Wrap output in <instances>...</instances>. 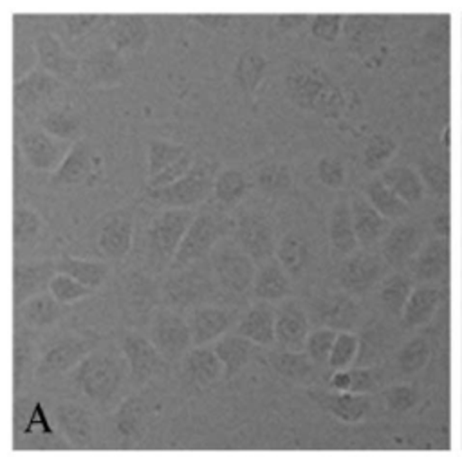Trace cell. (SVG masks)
<instances>
[{
	"mask_svg": "<svg viewBox=\"0 0 462 457\" xmlns=\"http://www.w3.org/2000/svg\"><path fill=\"white\" fill-rule=\"evenodd\" d=\"M285 98L300 110L337 121L346 110V96L327 67L307 56L292 58L283 72Z\"/></svg>",
	"mask_w": 462,
	"mask_h": 457,
	"instance_id": "obj_1",
	"label": "cell"
},
{
	"mask_svg": "<svg viewBox=\"0 0 462 457\" xmlns=\"http://www.w3.org/2000/svg\"><path fill=\"white\" fill-rule=\"evenodd\" d=\"M383 273V260L368 249H356L343 258L337 269V282L348 294H359L370 289Z\"/></svg>",
	"mask_w": 462,
	"mask_h": 457,
	"instance_id": "obj_19",
	"label": "cell"
},
{
	"mask_svg": "<svg viewBox=\"0 0 462 457\" xmlns=\"http://www.w3.org/2000/svg\"><path fill=\"white\" fill-rule=\"evenodd\" d=\"M56 421L74 448H88L94 443V424L88 412L76 403H61L54 408Z\"/></svg>",
	"mask_w": 462,
	"mask_h": 457,
	"instance_id": "obj_31",
	"label": "cell"
},
{
	"mask_svg": "<svg viewBox=\"0 0 462 457\" xmlns=\"http://www.w3.org/2000/svg\"><path fill=\"white\" fill-rule=\"evenodd\" d=\"M238 312L227 307H218L211 303H202L193 307L189 312V327L193 336V347H206L217 343L229 329L238 323Z\"/></svg>",
	"mask_w": 462,
	"mask_h": 457,
	"instance_id": "obj_16",
	"label": "cell"
},
{
	"mask_svg": "<svg viewBox=\"0 0 462 457\" xmlns=\"http://www.w3.org/2000/svg\"><path fill=\"white\" fill-rule=\"evenodd\" d=\"M307 396L323 412L343 423H357L370 412V399L366 397V394L310 388L307 390Z\"/></svg>",
	"mask_w": 462,
	"mask_h": 457,
	"instance_id": "obj_23",
	"label": "cell"
},
{
	"mask_svg": "<svg viewBox=\"0 0 462 457\" xmlns=\"http://www.w3.org/2000/svg\"><path fill=\"white\" fill-rule=\"evenodd\" d=\"M38 128L51 134L56 139L76 143L83 134V121L81 116L70 107V105H58L52 108H47L40 119Z\"/></svg>",
	"mask_w": 462,
	"mask_h": 457,
	"instance_id": "obj_35",
	"label": "cell"
},
{
	"mask_svg": "<svg viewBox=\"0 0 462 457\" xmlns=\"http://www.w3.org/2000/svg\"><path fill=\"white\" fill-rule=\"evenodd\" d=\"M395 150L397 145L392 137L381 134L372 135L361 152V163L368 172H383L393 157Z\"/></svg>",
	"mask_w": 462,
	"mask_h": 457,
	"instance_id": "obj_47",
	"label": "cell"
},
{
	"mask_svg": "<svg viewBox=\"0 0 462 457\" xmlns=\"http://www.w3.org/2000/svg\"><path fill=\"white\" fill-rule=\"evenodd\" d=\"M119 349L128 363L130 381L137 387L146 385L152 378L164 370L168 363L150 338L141 332H126L121 338Z\"/></svg>",
	"mask_w": 462,
	"mask_h": 457,
	"instance_id": "obj_12",
	"label": "cell"
},
{
	"mask_svg": "<svg viewBox=\"0 0 462 457\" xmlns=\"http://www.w3.org/2000/svg\"><path fill=\"white\" fill-rule=\"evenodd\" d=\"M195 159H197V154L193 150H188L186 155H182L177 163L168 166L164 172H161L152 179H146V190H157V188H164L177 182L180 177H184L191 170V166L195 164Z\"/></svg>",
	"mask_w": 462,
	"mask_h": 457,
	"instance_id": "obj_54",
	"label": "cell"
},
{
	"mask_svg": "<svg viewBox=\"0 0 462 457\" xmlns=\"http://www.w3.org/2000/svg\"><path fill=\"white\" fill-rule=\"evenodd\" d=\"M70 378L92 403L108 405L119 396L130 372L121 349L97 347L78 363Z\"/></svg>",
	"mask_w": 462,
	"mask_h": 457,
	"instance_id": "obj_2",
	"label": "cell"
},
{
	"mask_svg": "<svg viewBox=\"0 0 462 457\" xmlns=\"http://www.w3.org/2000/svg\"><path fill=\"white\" fill-rule=\"evenodd\" d=\"M99 157L92 150L87 139H79L72 145L63 163L51 173L49 182L52 188H76L90 181L97 170Z\"/></svg>",
	"mask_w": 462,
	"mask_h": 457,
	"instance_id": "obj_18",
	"label": "cell"
},
{
	"mask_svg": "<svg viewBox=\"0 0 462 457\" xmlns=\"http://www.w3.org/2000/svg\"><path fill=\"white\" fill-rule=\"evenodd\" d=\"M274 311H276V323H274L276 347L282 350H292V352L305 350V343L312 329L303 305L296 298H287L276 303Z\"/></svg>",
	"mask_w": 462,
	"mask_h": 457,
	"instance_id": "obj_15",
	"label": "cell"
},
{
	"mask_svg": "<svg viewBox=\"0 0 462 457\" xmlns=\"http://www.w3.org/2000/svg\"><path fill=\"white\" fill-rule=\"evenodd\" d=\"M72 145L74 143L52 137L42 128H29L18 139V146L25 163L36 172L51 173L60 168Z\"/></svg>",
	"mask_w": 462,
	"mask_h": 457,
	"instance_id": "obj_13",
	"label": "cell"
},
{
	"mask_svg": "<svg viewBox=\"0 0 462 457\" xmlns=\"http://www.w3.org/2000/svg\"><path fill=\"white\" fill-rule=\"evenodd\" d=\"M148 419V408L141 397L132 396L121 401L116 414V428L119 435L126 441H135L144 434Z\"/></svg>",
	"mask_w": 462,
	"mask_h": 457,
	"instance_id": "obj_44",
	"label": "cell"
},
{
	"mask_svg": "<svg viewBox=\"0 0 462 457\" xmlns=\"http://www.w3.org/2000/svg\"><path fill=\"white\" fill-rule=\"evenodd\" d=\"M128 63L123 52L108 45H97L81 58L79 81L85 89L114 87L126 79Z\"/></svg>",
	"mask_w": 462,
	"mask_h": 457,
	"instance_id": "obj_10",
	"label": "cell"
},
{
	"mask_svg": "<svg viewBox=\"0 0 462 457\" xmlns=\"http://www.w3.org/2000/svg\"><path fill=\"white\" fill-rule=\"evenodd\" d=\"M254 347L256 345L253 341L245 340L244 336H240L236 332H227L217 343H213V349L224 365L226 379L235 378L249 363V359L254 352Z\"/></svg>",
	"mask_w": 462,
	"mask_h": 457,
	"instance_id": "obj_37",
	"label": "cell"
},
{
	"mask_svg": "<svg viewBox=\"0 0 462 457\" xmlns=\"http://www.w3.org/2000/svg\"><path fill=\"white\" fill-rule=\"evenodd\" d=\"M63 81L36 67L13 85V103L18 112H31L51 101L63 89Z\"/></svg>",
	"mask_w": 462,
	"mask_h": 457,
	"instance_id": "obj_20",
	"label": "cell"
},
{
	"mask_svg": "<svg viewBox=\"0 0 462 457\" xmlns=\"http://www.w3.org/2000/svg\"><path fill=\"white\" fill-rule=\"evenodd\" d=\"M188 150L189 148L180 145V143L168 141V139H162V137H150L148 139V170H146V177L152 179V177L159 175L168 166L177 163L182 155H186Z\"/></svg>",
	"mask_w": 462,
	"mask_h": 457,
	"instance_id": "obj_46",
	"label": "cell"
},
{
	"mask_svg": "<svg viewBox=\"0 0 462 457\" xmlns=\"http://www.w3.org/2000/svg\"><path fill=\"white\" fill-rule=\"evenodd\" d=\"M383 25L384 16L379 14H346L343 23L345 45L352 52L361 54V51H365L377 40Z\"/></svg>",
	"mask_w": 462,
	"mask_h": 457,
	"instance_id": "obj_36",
	"label": "cell"
},
{
	"mask_svg": "<svg viewBox=\"0 0 462 457\" xmlns=\"http://www.w3.org/2000/svg\"><path fill=\"white\" fill-rule=\"evenodd\" d=\"M233 240L254 260L256 266L274 258L276 253V220L263 208H244L235 217Z\"/></svg>",
	"mask_w": 462,
	"mask_h": 457,
	"instance_id": "obj_6",
	"label": "cell"
},
{
	"mask_svg": "<svg viewBox=\"0 0 462 457\" xmlns=\"http://www.w3.org/2000/svg\"><path fill=\"white\" fill-rule=\"evenodd\" d=\"M97 347H99L97 338H90V336H69V338L56 340L40 356L34 368V376L51 378V376L72 372L78 367V363Z\"/></svg>",
	"mask_w": 462,
	"mask_h": 457,
	"instance_id": "obj_11",
	"label": "cell"
},
{
	"mask_svg": "<svg viewBox=\"0 0 462 457\" xmlns=\"http://www.w3.org/2000/svg\"><path fill=\"white\" fill-rule=\"evenodd\" d=\"M45 229V220L42 215L27 206L16 204L13 210V242L18 247H29L42 237Z\"/></svg>",
	"mask_w": 462,
	"mask_h": 457,
	"instance_id": "obj_45",
	"label": "cell"
},
{
	"mask_svg": "<svg viewBox=\"0 0 462 457\" xmlns=\"http://www.w3.org/2000/svg\"><path fill=\"white\" fill-rule=\"evenodd\" d=\"M199 25L209 29V31H226L233 25L235 16L229 13H193L189 14Z\"/></svg>",
	"mask_w": 462,
	"mask_h": 457,
	"instance_id": "obj_58",
	"label": "cell"
},
{
	"mask_svg": "<svg viewBox=\"0 0 462 457\" xmlns=\"http://www.w3.org/2000/svg\"><path fill=\"white\" fill-rule=\"evenodd\" d=\"M54 260L14 262L13 266V302L18 309L32 296L49 291V284L56 275Z\"/></svg>",
	"mask_w": 462,
	"mask_h": 457,
	"instance_id": "obj_22",
	"label": "cell"
},
{
	"mask_svg": "<svg viewBox=\"0 0 462 457\" xmlns=\"http://www.w3.org/2000/svg\"><path fill=\"white\" fill-rule=\"evenodd\" d=\"M220 172L218 163L197 155L195 164L191 170L180 177L177 182L157 188V190H146V197L152 204H157L161 208H195L202 206L213 197V184L215 177Z\"/></svg>",
	"mask_w": 462,
	"mask_h": 457,
	"instance_id": "obj_4",
	"label": "cell"
},
{
	"mask_svg": "<svg viewBox=\"0 0 462 457\" xmlns=\"http://www.w3.org/2000/svg\"><path fill=\"white\" fill-rule=\"evenodd\" d=\"M56 262V271L72 276L79 284H83L88 289H97L105 284L108 276V264L103 260H92V258H78L63 253Z\"/></svg>",
	"mask_w": 462,
	"mask_h": 457,
	"instance_id": "obj_38",
	"label": "cell"
},
{
	"mask_svg": "<svg viewBox=\"0 0 462 457\" xmlns=\"http://www.w3.org/2000/svg\"><path fill=\"white\" fill-rule=\"evenodd\" d=\"M134 240L132 211L117 210L103 217L97 228L96 249L108 260H121L128 255Z\"/></svg>",
	"mask_w": 462,
	"mask_h": 457,
	"instance_id": "obj_17",
	"label": "cell"
},
{
	"mask_svg": "<svg viewBox=\"0 0 462 457\" xmlns=\"http://www.w3.org/2000/svg\"><path fill=\"white\" fill-rule=\"evenodd\" d=\"M357 316L359 305L354 296L345 291L327 294L316 307V320H319V327H328L337 332L352 331Z\"/></svg>",
	"mask_w": 462,
	"mask_h": 457,
	"instance_id": "obj_29",
	"label": "cell"
},
{
	"mask_svg": "<svg viewBox=\"0 0 462 457\" xmlns=\"http://www.w3.org/2000/svg\"><path fill=\"white\" fill-rule=\"evenodd\" d=\"M217 287V280L213 275L211 260L204 258L188 267L170 271V276L164 282L162 296L170 309H182L188 305H202L213 289Z\"/></svg>",
	"mask_w": 462,
	"mask_h": 457,
	"instance_id": "obj_8",
	"label": "cell"
},
{
	"mask_svg": "<svg viewBox=\"0 0 462 457\" xmlns=\"http://www.w3.org/2000/svg\"><path fill=\"white\" fill-rule=\"evenodd\" d=\"M410 294H408V285H406V280L401 278V276H390L383 287H381V302L392 309V311H397V309H404L406 302H408Z\"/></svg>",
	"mask_w": 462,
	"mask_h": 457,
	"instance_id": "obj_56",
	"label": "cell"
},
{
	"mask_svg": "<svg viewBox=\"0 0 462 457\" xmlns=\"http://www.w3.org/2000/svg\"><path fill=\"white\" fill-rule=\"evenodd\" d=\"M34 51L38 58V67L56 76L63 83L79 78L81 60L69 52L61 40L54 33H42L34 38Z\"/></svg>",
	"mask_w": 462,
	"mask_h": 457,
	"instance_id": "obj_21",
	"label": "cell"
},
{
	"mask_svg": "<svg viewBox=\"0 0 462 457\" xmlns=\"http://www.w3.org/2000/svg\"><path fill=\"white\" fill-rule=\"evenodd\" d=\"M350 392L354 394H366L377 387V378L372 368H350Z\"/></svg>",
	"mask_w": 462,
	"mask_h": 457,
	"instance_id": "obj_60",
	"label": "cell"
},
{
	"mask_svg": "<svg viewBox=\"0 0 462 457\" xmlns=\"http://www.w3.org/2000/svg\"><path fill=\"white\" fill-rule=\"evenodd\" d=\"M105 36L123 54H143L152 42V23L143 13H119L110 16Z\"/></svg>",
	"mask_w": 462,
	"mask_h": 457,
	"instance_id": "obj_14",
	"label": "cell"
},
{
	"mask_svg": "<svg viewBox=\"0 0 462 457\" xmlns=\"http://www.w3.org/2000/svg\"><path fill=\"white\" fill-rule=\"evenodd\" d=\"M209 260L218 289L233 296H242L253 289L256 264L233 237L222 238L211 251Z\"/></svg>",
	"mask_w": 462,
	"mask_h": 457,
	"instance_id": "obj_7",
	"label": "cell"
},
{
	"mask_svg": "<svg viewBox=\"0 0 462 457\" xmlns=\"http://www.w3.org/2000/svg\"><path fill=\"white\" fill-rule=\"evenodd\" d=\"M381 179L406 202H417L422 199L424 193V182L419 172H415L411 166L397 164V166H386L381 172Z\"/></svg>",
	"mask_w": 462,
	"mask_h": 457,
	"instance_id": "obj_43",
	"label": "cell"
},
{
	"mask_svg": "<svg viewBox=\"0 0 462 457\" xmlns=\"http://www.w3.org/2000/svg\"><path fill=\"white\" fill-rule=\"evenodd\" d=\"M337 338V331L328 327H316L310 331L307 343H305V354L319 367H328V358L334 347V341Z\"/></svg>",
	"mask_w": 462,
	"mask_h": 457,
	"instance_id": "obj_49",
	"label": "cell"
},
{
	"mask_svg": "<svg viewBox=\"0 0 462 457\" xmlns=\"http://www.w3.org/2000/svg\"><path fill=\"white\" fill-rule=\"evenodd\" d=\"M253 188L251 177L240 168H220L213 184V202L224 211L235 210Z\"/></svg>",
	"mask_w": 462,
	"mask_h": 457,
	"instance_id": "obj_33",
	"label": "cell"
},
{
	"mask_svg": "<svg viewBox=\"0 0 462 457\" xmlns=\"http://www.w3.org/2000/svg\"><path fill=\"white\" fill-rule=\"evenodd\" d=\"M197 210L191 208H162L146 226L144 249L148 262L155 269L170 267L179 246L195 219Z\"/></svg>",
	"mask_w": 462,
	"mask_h": 457,
	"instance_id": "obj_5",
	"label": "cell"
},
{
	"mask_svg": "<svg viewBox=\"0 0 462 457\" xmlns=\"http://www.w3.org/2000/svg\"><path fill=\"white\" fill-rule=\"evenodd\" d=\"M312 20V14H307V13H280V14H274L273 16V27L285 34V33H292L296 29H300L303 23L310 22Z\"/></svg>",
	"mask_w": 462,
	"mask_h": 457,
	"instance_id": "obj_59",
	"label": "cell"
},
{
	"mask_svg": "<svg viewBox=\"0 0 462 457\" xmlns=\"http://www.w3.org/2000/svg\"><path fill=\"white\" fill-rule=\"evenodd\" d=\"M314 172L318 181L330 190H341L346 182V168L337 155H330V154L321 155L316 161Z\"/></svg>",
	"mask_w": 462,
	"mask_h": 457,
	"instance_id": "obj_52",
	"label": "cell"
},
{
	"mask_svg": "<svg viewBox=\"0 0 462 457\" xmlns=\"http://www.w3.org/2000/svg\"><path fill=\"white\" fill-rule=\"evenodd\" d=\"M105 16L99 13H63L60 14L61 27L65 34L70 40H76L79 36H85L88 31H92Z\"/></svg>",
	"mask_w": 462,
	"mask_h": 457,
	"instance_id": "obj_55",
	"label": "cell"
},
{
	"mask_svg": "<svg viewBox=\"0 0 462 457\" xmlns=\"http://www.w3.org/2000/svg\"><path fill=\"white\" fill-rule=\"evenodd\" d=\"M419 242H420V231L410 222H399L392 226V229L381 242L383 256L390 264H401L417 249Z\"/></svg>",
	"mask_w": 462,
	"mask_h": 457,
	"instance_id": "obj_40",
	"label": "cell"
},
{
	"mask_svg": "<svg viewBox=\"0 0 462 457\" xmlns=\"http://www.w3.org/2000/svg\"><path fill=\"white\" fill-rule=\"evenodd\" d=\"M267 69H269L267 56L258 47H245L244 51H240V54L233 63L229 81L242 94L253 96L260 89L262 81L265 79Z\"/></svg>",
	"mask_w": 462,
	"mask_h": 457,
	"instance_id": "obj_28",
	"label": "cell"
},
{
	"mask_svg": "<svg viewBox=\"0 0 462 457\" xmlns=\"http://www.w3.org/2000/svg\"><path fill=\"white\" fill-rule=\"evenodd\" d=\"M235 229V219L227 217V211L218 208L215 202L202 204L200 210H197L193 222L189 224L179 251L170 266V271L188 267L199 260L209 258L215 246L226 238L231 237Z\"/></svg>",
	"mask_w": 462,
	"mask_h": 457,
	"instance_id": "obj_3",
	"label": "cell"
},
{
	"mask_svg": "<svg viewBox=\"0 0 462 457\" xmlns=\"http://www.w3.org/2000/svg\"><path fill=\"white\" fill-rule=\"evenodd\" d=\"M350 208H352V222L354 231L357 237V242L361 247L375 246L377 242H383V238L388 235L390 220L383 217L363 193H352L350 197Z\"/></svg>",
	"mask_w": 462,
	"mask_h": 457,
	"instance_id": "obj_24",
	"label": "cell"
},
{
	"mask_svg": "<svg viewBox=\"0 0 462 457\" xmlns=\"http://www.w3.org/2000/svg\"><path fill=\"white\" fill-rule=\"evenodd\" d=\"M148 338L168 363L182 361L193 349L189 322L170 307H161L152 314Z\"/></svg>",
	"mask_w": 462,
	"mask_h": 457,
	"instance_id": "obj_9",
	"label": "cell"
},
{
	"mask_svg": "<svg viewBox=\"0 0 462 457\" xmlns=\"http://www.w3.org/2000/svg\"><path fill=\"white\" fill-rule=\"evenodd\" d=\"M180 363L186 378L197 387H209L224 378V365L218 359L213 345L193 347Z\"/></svg>",
	"mask_w": 462,
	"mask_h": 457,
	"instance_id": "obj_32",
	"label": "cell"
},
{
	"mask_svg": "<svg viewBox=\"0 0 462 457\" xmlns=\"http://www.w3.org/2000/svg\"><path fill=\"white\" fill-rule=\"evenodd\" d=\"M361 350L359 336L352 331H341L337 332V338L334 341L330 358H328V368L334 370H348L357 359V354Z\"/></svg>",
	"mask_w": 462,
	"mask_h": 457,
	"instance_id": "obj_48",
	"label": "cell"
},
{
	"mask_svg": "<svg viewBox=\"0 0 462 457\" xmlns=\"http://www.w3.org/2000/svg\"><path fill=\"white\" fill-rule=\"evenodd\" d=\"M16 311L25 325L32 329H45L61 318L63 305L49 291H45L22 303Z\"/></svg>",
	"mask_w": 462,
	"mask_h": 457,
	"instance_id": "obj_39",
	"label": "cell"
},
{
	"mask_svg": "<svg viewBox=\"0 0 462 457\" xmlns=\"http://www.w3.org/2000/svg\"><path fill=\"white\" fill-rule=\"evenodd\" d=\"M274 323H276V311L273 303L267 302H254L235 325L233 332L244 336L245 340L253 341L260 347H273L276 345V334H274Z\"/></svg>",
	"mask_w": 462,
	"mask_h": 457,
	"instance_id": "obj_25",
	"label": "cell"
},
{
	"mask_svg": "<svg viewBox=\"0 0 462 457\" xmlns=\"http://www.w3.org/2000/svg\"><path fill=\"white\" fill-rule=\"evenodd\" d=\"M274 258L282 264V267L289 273L291 278H298L303 275L310 258L309 242L296 231L285 233L278 240Z\"/></svg>",
	"mask_w": 462,
	"mask_h": 457,
	"instance_id": "obj_41",
	"label": "cell"
},
{
	"mask_svg": "<svg viewBox=\"0 0 462 457\" xmlns=\"http://www.w3.org/2000/svg\"><path fill=\"white\" fill-rule=\"evenodd\" d=\"M426 359V347L424 343H420V340H413L411 343H408L401 354H399V367L404 372H413L417 370Z\"/></svg>",
	"mask_w": 462,
	"mask_h": 457,
	"instance_id": "obj_57",
	"label": "cell"
},
{
	"mask_svg": "<svg viewBox=\"0 0 462 457\" xmlns=\"http://www.w3.org/2000/svg\"><path fill=\"white\" fill-rule=\"evenodd\" d=\"M251 293L256 298V302L280 303L291 296L292 278L276 258H271L256 266V275L253 280Z\"/></svg>",
	"mask_w": 462,
	"mask_h": 457,
	"instance_id": "obj_26",
	"label": "cell"
},
{
	"mask_svg": "<svg viewBox=\"0 0 462 457\" xmlns=\"http://www.w3.org/2000/svg\"><path fill=\"white\" fill-rule=\"evenodd\" d=\"M435 303V294L430 289H417L410 294L404 309H402V316L404 322L408 325H417L422 323L428 314L431 312Z\"/></svg>",
	"mask_w": 462,
	"mask_h": 457,
	"instance_id": "obj_53",
	"label": "cell"
},
{
	"mask_svg": "<svg viewBox=\"0 0 462 457\" xmlns=\"http://www.w3.org/2000/svg\"><path fill=\"white\" fill-rule=\"evenodd\" d=\"M29 354H31V349L27 347L25 340L20 334H16L14 336V378H16V381H20V378H22L25 363L29 361Z\"/></svg>",
	"mask_w": 462,
	"mask_h": 457,
	"instance_id": "obj_61",
	"label": "cell"
},
{
	"mask_svg": "<svg viewBox=\"0 0 462 457\" xmlns=\"http://www.w3.org/2000/svg\"><path fill=\"white\" fill-rule=\"evenodd\" d=\"M363 195L366 197V201L388 220L392 219H401L408 213V206L383 179L381 175L372 177L370 181H366L365 188H363Z\"/></svg>",
	"mask_w": 462,
	"mask_h": 457,
	"instance_id": "obj_42",
	"label": "cell"
},
{
	"mask_svg": "<svg viewBox=\"0 0 462 457\" xmlns=\"http://www.w3.org/2000/svg\"><path fill=\"white\" fill-rule=\"evenodd\" d=\"M327 237L332 251L337 255L348 256L359 247L352 222L350 199H337L332 204L327 222Z\"/></svg>",
	"mask_w": 462,
	"mask_h": 457,
	"instance_id": "obj_30",
	"label": "cell"
},
{
	"mask_svg": "<svg viewBox=\"0 0 462 457\" xmlns=\"http://www.w3.org/2000/svg\"><path fill=\"white\" fill-rule=\"evenodd\" d=\"M269 365L283 379L292 381L296 385L314 383L318 378L316 370H319V367L305 354V350L292 352L276 349L269 354Z\"/></svg>",
	"mask_w": 462,
	"mask_h": 457,
	"instance_id": "obj_34",
	"label": "cell"
},
{
	"mask_svg": "<svg viewBox=\"0 0 462 457\" xmlns=\"http://www.w3.org/2000/svg\"><path fill=\"white\" fill-rule=\"evenodd\" d=\"M384 396L392 408H404L410 405V399H411V392L406 387H393L386 390Z\"/></svg>",
	"mask_w": 462,
	"mask_h": 457,
	"instance_id": "obj_62",
	"label": "cell"
},
{
	"mask_svg": "<svg viewBox=\"0 0 462 457\" xmlns=\"http://www.w3.org/2000/svg\"><path fill=\"white\" fill-rule=\"evenodd\" d=\"M346 14L343 13H319L312 14L309 22L310 34L325 43H334L339 36H343V23Z\"/></svg>",
	"mask_w": 462,
	"mask_h": 457,
	"instance_id": "obj_50",
	"label": "cell"
},
{
	"mask_svg": "<svg viewBox=\"0 0 462 457\" xmlns=\"http://www.w3.org/2000/svg\"><path fill=\"white\" fill-rule=\"evenodd\" d=\"M49 293L61 303V305H69V303H76L83 298H87L88 294H92V289L85 287L83 284H79L78 280H74L69 275L63 273H56L49 284Z\"/></svg>",
	"mask_w": 462,
	"mask_h": 457,
	"instance_id": "obj_51",
	"label": "cell"
},
{
	"mask_svg": "<svg viewBox=\"0 0 462 457\" xmlns=\"http://www.w3.org/2000/svg\"><path fill=\"white\" fill-rule=\"evenodd\" d=\"M251 181L253 188H256L262 195L274 199L289 193L294 184V175L291 164L280 159H260L251 166Z\"/></svg>",
	"mask_w": 462,
	"mask_h": 457,
	"instance_id": "obj_27",
	"label": "cell"
}]
</instances>
